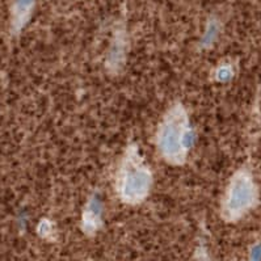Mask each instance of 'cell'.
Here are the masks:
<instances>
[{"mask_svg":"<svg viewBox=\"0 0 261 261\" xmlns=\"http://www.w3.org/2000/svg\"><path fill=\"white\" fill-rule=\"evenodd\" d=\"M192 133L189 117L177 104L166 114L158 130V150L160 155L171 164H182L191 148Z\"/></svg>","mask_w":261,"mask_h":261,"instance_id":"obj_1","label":"cell"},{"mask_svg":"<svg viewBox=\"0 0 261 261\" xmlns=\"http://www.w3.org/2000/svg\"><path fill=\"white\" fill-rule=\"evenodd\" d=\"M151 172L136 147H130L121 164L117 189L121 200L127 203L142 202L150 192Z\"/></svg>","mask_w":261,"mask_h":261,"instance_id":"obj_2","label":"cell"},{"mask_svg":"<svg viewBox=\"0 0 261 261\" xmlns=\"http://www.w3.org/2000/svg\"><path fill=\"white\" fill-rule=\"evenodd\" d=\"M257 188L251 173L240 169L231 178L222 202V214L227 221H238L255 206Z\"/></svg>","mask_w":261,"mask_h":261,"instance_id":"obj_3","label":"cell"},{"mask_svg":"<svg viewBox=\"0 0 261 261\" xmlns=\"http://www.w3.org/2000/svg\"><path fill=\"white\" fill-rule=\"evenodd\" d=\"M100 219H101V203L97 198H92L84 212V230L89 232L95 231L100 224Z\"/></svg>","mask_w":261,"mask_h":261,"instance_id":"obj_4","label":"cell"},{"mask_svg":"<svg viewBox=\"0 0 261 261\" xmlns=\"http://www.w3.org/2000/svg\"><path fill=\"white\" fill-rule=\"evenodd\" d=\"M32 7V0H19L15 10V25L17 28H21L25 20L28 19L29 11Z\"/></svg>","mask_w":261,"mask_h":261,"instance_id":"obj_5","label":"cell"},{"mask_svg":"<svg viewBox=\"0 0 261 261\" xmlns=\"http://www.w3.org/2000/svg\"><path fill=\"white\" fill-rule=\"evenodd\" d=\"M231 75H232V71H231V68L228 67V66H222V67H219L218 71H217V77H218L221 82L228 80L231 77Z\"/></svg>","mask_w":261,"mask_h":261,"instance_id":"obj_6","label":"cell"}]
</instances>
